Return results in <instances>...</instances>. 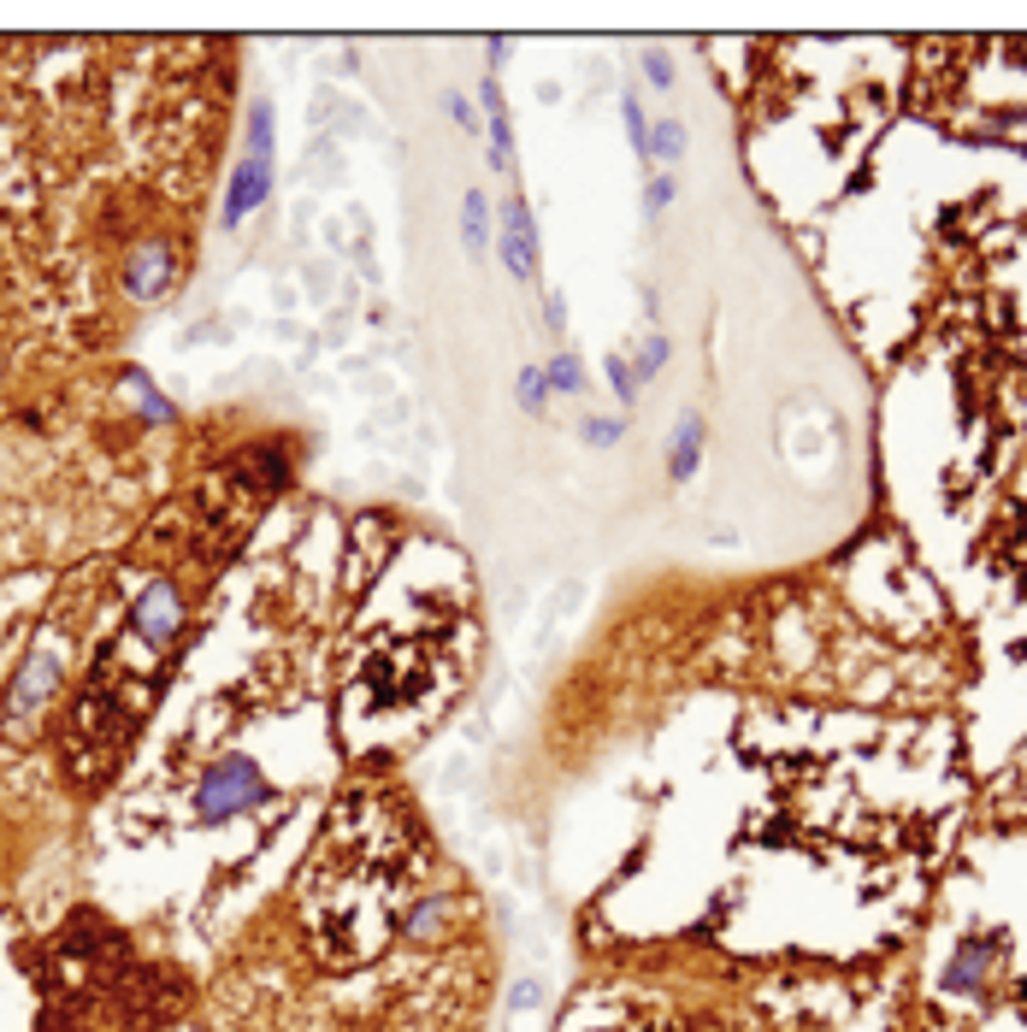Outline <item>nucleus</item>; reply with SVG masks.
Returning a JSON list of instances; mask_svg holds the SVG:
<instances>
[{
  "instance_id": "39448f33",
  "label": "nucleus",
  "mask_w": 1027,
  "mask_h": 1032,
  "mask_svg": "<svg viewBox=\"0 0 1027 1032\" xmlns=\"http://www.w3.org/2000/svg\"><path fill=\"white\" fill-rule=\"evenodd\" d=\"M171 284H178V254H171V243H160V236L136 243V254L125 260V289L130 296L136 301H160Z\"/></svg>"
},
{
  "instance_id": "9d476101",
  "label": "nucleus",
  "mask_w": 1027,
  "mask_h": 1032,
  "mask_svg": "<svg viewBox=\"0 0 1027 1032\" xmlns=\"http://www.w3.org/2000/svg\"><path fill=\"white\" fill-rule=\"evenodd\" d=\"M125 390H130V402H136V413H142L148 425H171V419H178L171 395L153 390V377H148V372H125Z\"/></svg>"
},
{
  "instance_id": "4468645a",
  "label": "nucleus",
  "mask_w": 1027,
  "mask_h": 1032,
  "mask_svg": "<svg viewBox=\"0 0 1027 1032\" xmlns=\"http://www.w3.org/2000/svg\"><path fill=\"white\" fill-rule=\"evenodd\" d=\"M667 354H674V342H667L661 331H649V337L638 342V354H632V377H638V384H649V377L667 366Z\"/></svg>"
},
{
  "instance_id": "412c9836",
  "label": "nucleus",
  "mask_w": 1027,
  "mask_h": 1032,
  "mask_svg": "<svg viewBox=\"0 0 1027 1032\" xmlns=\"http://www.w3.org/2000/svg\"><path fill=\"white\" fill-rule=\"evenodd\" d=\"M608 384H614V395H621V407L638 402V377H632V360H626V354L608 360Z\"/></svg>"
},
{
  "instance_id": "f8f14e48",
  "label": "nucleus",
  "mask_w": 1027,
  "mask_h": 1032,
  "mask_svg": "<svg viewBox=\"0 0 1027 1032\" xmlns=\"http://www.w3.org/2000/svg\"><path fill=\"white\" fill-rule=\"evenodd\" d=\"M685 148H691V136H685V125L679 118H656L649 125V166H674V160H685Z\"/></svg>"
},
{
  "instance_id": "f03ea898",
  "label": "nucleus",
  "mask_w": 1027,
  "mask_h": 1032,
  "mask_svg": "<svg viewBox=\"0 0 1027 1032\" xmlns=\"http://www.w3.org/2000/svg\"><path fill=\"white\" fill-rule=\"evenodd\" d=\"M266 195H272V100H254V107H248L243 160L231 166L225 201H219V219H225V231H236L248 213H261Z\"/></svg>"
},
{
  "instance_id": "a211bd4d",
  "label": "nucleus",
  "mask_w": 1027,
  "mask_h": 1032,
  "mask_svg": "<svg viewBox=\"0 0 1027 1032\" xmlns=\"http://www.w3.org/2000/svg\"><path fill=\"white\" fill-rule=\"evenodd\" d=\"M621 118H626V136H632V148H638V160L649 166V118H644V107H638V95H621Z\"/></svg>"
},
{
  "instance_id": "aec40b11",
  "label": "nucleus",
  "mask_w": 1027,
  "mask_h": 1032,
  "mask_svg": "<svg viewBox=\"0 0 1027 1032\" xmlns=\"http://www.w3.org/2000/svg\"><path fill=\"white\" fill-rule=\"evenodd\" d=\"M520 402L532 419H543L550 413V384H543V372H520Z\"/></svg>"
},
{
  "instance_id": "5701e85b",
  "label": "nucleus",
  "mask_w": 1027,
  "mask_h": 1032,
  "mask_svg": "<svg viewBox=\"0 0 1027 1032\" xmlns=\"http://www.w3.org/2000/svg\"><path fill=\"white\" fill-rule=\"evenodd\" d=\"M543 1003V991L538 986H526V991H514V1009H538Z\"/></svg>"
},
{
  "instance_id": "6e6552de",
  "label": "nucleus",
  "mask_w": 1027,
  "mask_h": 1032,
  "mask_svg": "<svg viewBox=\"0 0 1027 1032\" xmlns=\"http://www.w3.org/2000/svg\"><path fill=\"white\" fill-rule=\"evenodd\" d=\"M478 107H485V136H490V166L508 171L514 160V130H508V107H502V83L485 77L478 83Z\"/></svg>"
},
{
  "instance_id": "2eb2a0df",
  "label": "nucleus",
  "mask_w": 1027,
  "mask_h": 1032,
  "mask_svg": "<svg viewBox=\"0 0 1027 1032\" xmlns=\"http://www.w3.org/2000/svg\"><path fill=\"white\" fill-rule=\"evenodd\" d=\"M621 437H626V419H608V413L579 419V443H585V449H614Z\"/></svg>"
},
{
  "instance_id": "dca6fc26",
  "label": "nucleus",
  "mask_w": 1027,
  "mask_h": 1032,
  "mask_svg": "<svg viewBox=\"0 0 1027 1032\" xmlns=\"http://www.w3.org/2000/svg\"><path fill=\"white\" fill-rule=\"evenodd\" d=\"M638 65H644V77H649V89H656V95L674 89V54H667L661 42H649L644 54H638Z\"/></svg>"
},
{
  "instance_id": "4be33fe9",
  "label": "nucleus",
  "mask_w": 1027,
  "mask_h": 1032,
  "mask_svg": "<svg viewBox=\"0 0 1027 1032\" xmlns=\"http://www.w3.org/2000/svg\"><path fill=\"white\" fill-rule=\"evenodd\" d=\"M443 107H449V118H455V125H460V130H467V136L478 130V107H473V100H467V95H449V100H443Z\"/></svg>"
},
{
  "instance_id": "f3484780",
  "label": "nucleus",
  "mask_w": 1027,
  "mask_h": 1032,
  "mask_svg": "<svg viewBox=\"0 0 1027 1032\" xmlns=\"http://www.w3.org/2000/svg\"><path fill=\"white\" fill-rule=\"evenodd\" d=\"M443 921H449V897H425L414 915H407V933H414V938H437Z\"/></svg>"
},
{
  "instance_id": "7ed1b4c3",
  "label": "nucleus",
  "mask_w": 1027,
  "mask_h": 1032,
  "mask_svg": "<svg viewBox=\"0 0 1027 1032\" xmlns=\"http://www.w3.org/2000/svg\"><path fill=\"white\" fill-rule=\"evenodd\" d=\"M183 619H190V608H183V591L171 578H148L142 591H136V602H130V631L148 649H171V643H178Z\"/></svg>"
},
{
  "instance_id": "f257e3e1",
  "label": "nucleus",
  "mask_w": 1027,
  "mask_h": 1032,
  "mask_svg": "<svg viewBox=\"0 0 1027 1032\" xmlns=\"http://www.w3.org/2000/svg\"><path fill=\"white\" fill-rule=\"evenodd\" d=\"M278 790H272V779L261 773V762L243 749L219 755V762L195 779V820L201 826H225L236 815H254V808H266Z\"/></svg>"
},
{
  "instance_id": "ddd939ff",
  "label": "nucleus",
  "mask_w": 1027,
  "mask_h": 1032,
  "mask_svg": "<svg viewBox=\"0 0 1027 1032\" xmlns=\"http://www.w3.org/2000/svg\"><path fill=\"white\" fill-rule=\"evenodd\" d=\"M543 384H550V395H579V390H585V366H579V354L561 349L550 366H543Z\"/></svg>"
},
{
  "instance_id": "1a4fd4ad",
  "label": "nucleus",
  "mask_w": 1027,
  "mask_h": 1032,
  "mask_svg": "<svg viewBox=\"0 0 1027 1032\" xmlns=\"http://www.w3.org/2000/svg\"><path fill=\"white\" fill-rule=\"evenodd\" d=\"M697 460H703V419H697V413H685L679 432H674V449H667V472H674V485H685V478L697 472Z\"/></svg>"
},
{
  "instance_id": "20e7f679",
  "label": "nucleus",
  "mask_w": 1027,
  "mask_h": 1032,
  "mask_svg": "<svg viewBox=\"0 0 1027 1032\" xmlns=\"http://www.w3.org/2000/svg\"><path fill=\"white\" fill-rule=\"evenodd\" d=\"M496 254H502V266L520 284H538V225L520 195H508L502 213H496Z\"/></svg>"
},
{
  "instance_id": "9b49d317",
  "label": "nucleus",
  "mask_w": 1027,
  "mask_h": 1032,
  "mask_svg": "<svg viewBox=\"0 0 1027 1032\" xmlns=\"http://www.w3.org/2000/svg\"><path fill=\"white\" fill-rule=\"evenodd\" d=\"M460 236H467V248L473 254H485L490 248V201H485V189H467V201H460Z\"/></svg>"
},
{
  "instance_id": "0eeeda50",
  "label": "nucleus",
  "mask_w": 1027,
  "mask_h": 1032,
  "mask_svg": "<svg viewBox=\"0 0 1027 1032\" xmlns=\"http://www.w3.org/2000/svg\"><path fill=\"white\" fill-rule=\"evenodd\" d=\"M986 968H992V944L986 938H963V944H956V956L945 961V974H939V986L956 991V997H968V991L986 986Z\"/></svg>"
},
{
  "instance_id": "423d86ee",
  "label": "nucleus",
  "mask_w": 1027,
  "mask_h": 1032,
  "mask_svg": "<svg viewBox=\"0 0 1027 1032\" xmlns=\"http://www.w3.org/2000/svg\"><path fill=\"white\" fill-rule=\"evenodd\" d=\"M54 679H60V656H47V649H36V656H30V667L19 673V684H12L7 714H12V720L36 714V709H42V696L54 691Z\"/></svg>"
},
{
  "instance_id": "6ab92c4d",
  "label": "nucleus",
  "mask_w": 1027,
  "mask_h": 1032,
  "mask_svg": "<svg viewBox=\"0 0 1027 1032\" xmlns=\"http://www.w3.org/2000/svg\"><path fill=\"white\" fill-rule=\"evenodd\" d=\"M674 195H679V183L667 178V171H656V178L644 183V213H649V219H661L667 206H674Z\"/></svg>"
}]
</instances>
